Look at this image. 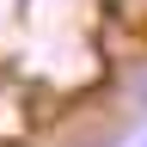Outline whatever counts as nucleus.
Masks as SVG:
<instances>
[{
    "label": "nucleus",
    "instance_id": "1",
    "mask_svg": "<svg viewBox=\"0 0 147 147\" xmlns=\"http://www.w3.org/2000/svg\"><path fill=\"white\" fill-rule=\"evenodd\" d=\"M141 147H147V141H141Z\"/></svg>",
    "mask_w": 147,
    "mask_h": 147
}]
</instances>
